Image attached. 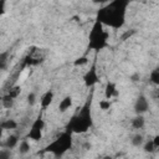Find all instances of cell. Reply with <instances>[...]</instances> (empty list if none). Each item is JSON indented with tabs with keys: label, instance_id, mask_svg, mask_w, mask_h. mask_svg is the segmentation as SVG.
<instances>
[{
	"label": "cell",
	"instance_id": "obj_21",
	"mask_svg": "<svg viewBox=\"0 0 159 159\" xmlns=\"http://www.w3.org/2000/svg\"><path fill=\"white\" fill-rule=\"evenodd\" d=\"M130 81H132V82H134V83L139 82V81H140V73H139V72L133 73V75L130 76Z\"/></svg>",
	"mask_w": 159,
	"mask_h": 159
},
{
	"label": "cell",
	"instance_id": "obj_5",
	"mask_svg": "<svg viewBox=\"0 0 159 159\" xmlns=\"http://www.w3.org/2000/svg\"><path fill=\"white\" fill-rule=\"evenodd\" d=\"M117 94H118V91L116 88V84L113 82H108L107 86H106V89H104L106 99H111L112 97H116Z\"/></svg>",
	"mask_w": 159,
	"mask_h": 159
},
{
	"label": "cell",
	"instance_id": "obj_24",
	"mask_svg": "<svg viewBox=\"0 0 159 159\" xmlns=\"http://www.w3.org/2000/svg\"><path fill=\"white\" fill-rule=\"evenodd\" d=\"M133 32H134L133 30H132V31H127V32H125V34H124V35L122 36V40H125V39H127V37H129V36H130V35H132Z\"/></svg>",
	"mask_w": 159,
	"mask_h": 159
},
{
	"label": "cell",
	"instance_id": "obj_6",
	"mask_svg": "<svg viewBox=\"0 0 159 159\" xmlns=\"http://www.w3.org/2000/svg\"><path fill=\"white\" fill-rule=\"evenodd\" d=\"M72 107V98L70 96H66L65 98L61 99L60 104H58V109L60 112H66L67 109H70Z\"/></svg>",
	"mask_w": 159,
	"mask_h": 159
},
{
	"label": "cell",
	"instance_id": "obj_22",
	"mask_svg": "<svg viewBox=\"0 0 159 159\" xmlns=\"http://www.w3.org/2000/svg\"><path fill=\"white\" fill-rule=\"evenodd\" d=\"M152 142H153L155 149H158V148H159V135H154V138L152 139Z\"/></svg>",
	"mask_w": 159,
	"mask_h": 159
},
{
	"label": "cell",
	"instance_id": "obj_26",
	"mask_svg": "<svg viewBox=\"0 0 159 159\" xmlns=\"http://www.w3.org/2000/svg\"><path fill=\"white\" fill-rule=\"evenodd\" d=\"M2 130H4V129H2V128H1V127H0V137H1V135H2Z\"/></svg>",
	"mask_w": 159,
	"mask_h": 159
},
{
	"label": "cell",
	"instance_id": "obj_25",
	"mask_svg": "<svg viewBox=\"0 0 159 159\" xmlns=\"http://www.w3.org/2000/svg\"><path fill=\"white\" fill-rule=\"evenodd\" d=\"M0 159H9V155L6 152H1L0 153Z\"/></svg>",
	"mask_w": 159,
	"mask_h": 159
},
{
	"label": "cell",
	"instance_id": "obj_3",
	"mask_svg": "<svg viewBox=\"0 0 159 159\" xmlns=\"http://www.w3.org/2000/svg\"><path fill=\"white\" fill-rule=\"evenodd\" d=\"M148 108H149V103H148L147 97H144V96H139V97L137 98L135 103H134V111H135V113L143 116V114L148 111Z\"/></svg>",
	"mask_w": 159,
	"mask_h": 159
},
{
	"label": "cell",
	"instance_id": "obj_9",
	"mask_svg": "<svg viewBox=\"0 0 159 159\" xmlns=\"http://www.w3.org/2000/svg\"><path fill=\"white\" fill-rule=\"evenodd\" d=\"M84 81H86V84L87 86H92L93 83L97 82V75H96V71L93 68L87 72V75L84 77Z\"/></svg>",
	"mask_w": 159,
	"mask_h": 159
},
{
	"label": "cell",
	"instance_id": "obj_19",
	"mask_svg": "<svg viewBox=\"0 0 159 159\" xmlns=\"http://www.w3.org/2000/svg\"><path fill=\"white\" fill-rule=\"evenodd\" d=\"M26 99H27V103H29L30 106H34V104L36 103V93H35V92H30V93L27 94Z\"/></svg>",
	"mask_w": 159,
	"mask_h": 159
},
{
	"label": "cell",
	"instance_id": "obj_16",
	"mask_svg": "<svg viewBox=\"0 0 159 159\" xmlns=\"http://www.w3.org/2000/svg\"><path fill=\"white\" fill-rule=\"evenodd\" d=\"M150 82L154 84H159V70L158 68L150 72Z\"/></svg>",
	"mask_w": 159,
	"mask_h": 159
},
{
	"label": "cell",
	"instance_id": "obj_10",
	"mask_svg": "<svg viewBox=\"0 0 159 159\" xmlns=\"http://www.w3.org/2000/svg\"><path fill=\"white\" fill-rule=\"evenodd\" d=\"M30 149H31V145H30V143H29L26 139L21 140L20 144H19V147H17V150H19V153H20L21 155L27 154V153L30 152Z\"/></svg>",
	"mask_w": 159,
	"mask_h": 159
},
{
	"label": "cell",
	"instance_id": "obj_23",
	"mask_svg": "<svg viewBox=\"0 0 159 159\" xmlns=\"http://www.w3.org/2000/svg\"><path fill=\"white\" fill-rule=\"evenodd\" d=\"M5 5H6V2L1 0V1H0V16L5 12Z\"/></svg>",
	"mask_w": 159,
	"mask_h": 159
},
{
	"label": "cell",
	"instance_id": "obj_14",
	"mask_svg": "<svg viewBox=\"0 0 159 159\" xmlns=\"http://www.w3.org/2000/svg\"><path fill=\"white\" fill-rule=\"evenodd\" d=\"M20 93H21V87L20 86H12V87H10V89L7 91L6 94H9L12 99H16L20 96Z\"/></svg>",
	"mask_w": 159,
	"mask_h": 159
},
{
	"label": "cell",
	"instance_id": "obj_4",
	"mask_svg": "<svg viewBox=\"0 0 159 159\" xmlns=\"http://www.w3.org/2000/svg\"><path fill=\"white\" fill-rule=\"evenodd\" d=\"M52 99H53V92H52V91H47V92H45V93L42 94L41 99H40V104H41V107H42L43 109L47 108V107L52 103Z\"/></svg>",
	"mask_w": 159,
	"mask_h": 159
},
{
	"label": "cell",
	"instance_id": "obj_8",
	"mask_svg": "<svg viewBox=\"0 0 159 159\" xmlns=\"http://www.w3.org/2000/svg\"><path fill=\"white\" fill-rule=\"evenodd\" d=\"M19 144V138H17V135H9L7 137V139L5 140V148L6 149H12V148H15L16 145Z\"/></svg>",
	"mask_w": 159,
	"mask_h": 159
},
{
	"label": "cell",
	"instance_id": "obj_13",
	"mask_svg": "<svg viewBox=\"0 0 159 159\" xmlns=\"http://www.w3.org/2000/svg\"><path fill=\"white\" fill-rule=\"evenodd\" d=\"M130 143H132L133 147H140V145H143V143H144V137H143L142 134L137 133V134H134V135L132 137Z\"/></svg>",
	"mask_w": 159,
	"mask_h": 159
},
{
	"label": "cell",
	"instance_id": "obj_2",
	"mask_svg": "<svg viewBox=\"0 0 159 159\" xmlns=\"http://www.w3.org/2000/svg\"><path fill=\"white\" fill-rule=\"evenodd\" d=\"M70 143H71V139H68V137H66V139H63V138H58L55 143H52L48 148H47V150H50V152H53V153H62V152H65L66 149H67V147L70 145Z\"/></svg>",
	"mask_w": 159,
	"mask_h": 159
},
{
	"label": "cell",
	"instance_id": "obj_18",
	"mask_svg": "<svg viewBox=\"0 0 159 159\" xmlns=\"http://www.w3.org/2000/svg\"><path fill=\"white\" fill-rule=\"evenodd\" d=\"M99 108H101L102 111L109 109V108H111V102H109V99H101V101H99Z\"/></svg>",
	"mask_w": 159,
	"mask_h": 159
},
{
	"label": "cell",
	"instance_id": "obj_1",
	"mask_svg": "<svg viewBox=\"0 0 159 159\" xmlns=\"http://www.w3.org/2000/svg\"><path fill=\"white\" fill-rule=\"evenodd\" d=\"M45 127V122L41 119V118H37L32 125H31V129L29 132V138L32 139V140H40L42 138V129Z\"/></svg>",
	"mask_w": 159,
	"mask_h": 159
},
{
	"label": "cell",
	"instance_id": "obj_11",
	"mask_svg": "<svg viewBox=\"0 0 159 159\" xmlns=\"http://www.w3.org/2000/svg\"><path fill=\"white\" fill-rule=\"evenodd\" d=\"M14 103H15V99H12L9 94H5L1 97V104L5 109H10L14 107Z\"/></svg>",
	"mask_w": 159,
	"mask_h": 159
},
{
	"label": "cell",
	"instance_id": "obj_7",
	"mask_svg": "<svg viewBox=\"0 0 159 159\" xmlns=\"http://www.w3.org/2000/svg\"><path fill=\"white\" fill-rule=\"evenodd\" d=\"M145 125V119L142 114H137L133 119H132V127L134 129H142Z\"/></svg>",
	"mask_w": 159,
	"mask_h": 159
},
{
	"label": "cell",
	"instance_id": "obj_15",
	"mask_svg": "<svg viewBox=\"0 0 159 159\" xmlns=\"http://www.w3.org/2000/svg\"><path fill=\"white\" fill-rule=\"evenodd\" d=\"M144 152L145 153H149V154H152V153H154L157 149H155V147H154V144H153V142H152V139L150 140H147L145 143H144Z\"/></svg>",
	"mask_w": 159,
	"mask_h": 159
},
{
	"label": "cell",
	"instance_id": "obj_17",
	"mask_svg": "<svg viewBox=\"0 0 159 159\" xmlns=\"http://www.w3.org/2000/svg\"><path fill=\"white\" fill-rule=\"evenodd\" d=\"M7 65V53L4 52V53H0V70L5 68Z\"/></svg>",
	"mask_w": 159,
	"mask_h": 159
},
{
	"label": "cell",
	"instance_id": "obj_20",
	"mask_svg": "<svg viewBox=\"0 0 159 159\" xmlns=\"http://www.w3.org/2000/svg\"><path fill=\"white\" fill-rule=\"evenodd\" d=\"M73 63H75V66H83V65H87L88 63V58L87 57H80Z\"/></svg>",
	"mask_w": 159,
	"mask_h": 159
},
{
	"label": "cell",
	"instance_id": "obj_12",
	"mask_svg": "<svg viewBox=\"0 0 159 159\" xmlns=\"http://www.w3.org/2000/svg\"><path fill=\"white\" fill-rule=\"evenodd\" d=\"M0 127L2 129H6V130H10V129H16L17 128V122L14 120V119H6L5 122H2L0 124Z\"/></svg>",
	"mask_w": 159,
	"mask_h": 159
}]
</instances>
